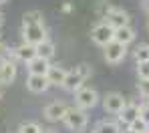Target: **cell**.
<instances>
[{
  "mask_svg": "<svg viewBox=\"0 0 149 133\" xmlns=\"http://www.w3.org/2000/svg\"><path fill=\"white\" fill-rule=\"evenodd\" d=\"M111 8H113V4H111L109 0H99V2H97V6H95V12H97V16H99L101 20H103Z\"/></svg>",
  "mask_w": 149,
  "mask_h": 133,
  "instance_id": "21",
  "label": "cell"
},
{
  "mask_svg": "<svg viewBox=\"0 0 149 133\" xmlns=\"http://www.w3.org/2000/svg\"><path fill=\"white\" fill-rule=\"evenodd\" d=\"M38 22H45L42 10H28V12H24L22 24H38Z\"/></svg>",
  "mask_w": 149,
  "mask_h": 133,
  "instance_id": "20",
  "label": "cell"
},
{
  "mask_svg": "<svg viewBox=\"0 0 149 133\" xmlns=\"http://www.w3.org/2000/svg\"><path fill=\"white\" fill-rule=\"evenodd\" d=\"M99 103H101V95L97 93V89H93V87H81L74 93V105L85 109V111L97 107Z\"/></svg>",
  "mask_w": 149,
  "mask_h": 133,
  "instance_id": "4",
  "label": "cell"
},
{
  "mask_svg": "<svg viewBox=\"0 0 149 133\" xmlns=\"http://www.w3.org/2000/svg\"><path fill=\"white\" fill-rule=\"evenodd\" d=\"M40 133H58V131H56V129H52V127H42Z\"/></svg>",
  "mask_w": 149,
  "mask_h": 133,
  "instance_id": "30",
  "label": "cell"
},
{
  "mask_svg": "<svg viewBox=\"0 0 149 133\" xmlns=\"http://www.w3.org/2000/svg\"><path fill=\"white\" fill-rule=\"evenodd\" d=\"M137 93L141 101H149V81H137Z\"/></svg>",
  "mask_w": 149,
  "mask_h": 133,
  "instance_id": "24",
  "label": "cell"
},
{
  "mask_svg": "<svg viewBox=\"0 0 149 133\" xmlns=\"http://www.w3.org/2000/svg\"><path fill=\"white\" fill-rule=\"evenodd\" d=\"M107 24H111L113 28H121V26H127V24H131V16H129V12L121 8V6H115L113 4V8L107 12V16L103 18Z\"/></svg>",
  "mask_w": 149,
  "mask_h": 133,
  "instance_id": "8",
  "label": "cell"
},
{
  "mask_svg": "<svg viewBox=\"0 0 149 133\" xmlns=\"http://www.w3.org/2000/svg\"><path fill=\"white\" fill-rule=\"evenodd\" d=\"M135 38H137V30L133 24H127V26H121V28H115V38L113 40H117V42H121V45H131V42H135Z\"/></svg>",
  "mask_w": 149,
  "mask_h": 133,
  "instance_id": "14",
  "label": "cell"
},
{
  "mask_svg": "<svg viewBox=\"0 0 149 133\" xmlns=\"http://www.w3.org/2000/svg\"><path fill=\"white\" fill-rule=\"evenodd\" d=\"M12 56L16 61H22V63H30L34 56H36V47L34 45H28V42H22L18 47L12 49Z\"/></svg>",
  "mask_w": 149,
  "mask_h": 133,
  "instance_id": "13",
  "label": "cell"
},
{
  "mask_svg": "<svg viewBox=\"0 0 149 133\" xmlns=\"http://www.w3.org/2000/svg\"><path fill=\"white\" fill-rule=\"evenodd\" d=\"M133 58H135V65L149 61V42H139L133 49Z\"/></svg>",
  "mask_w": 149,
  "mask_h": 133,
  "instance_id": "19",
  "label": "cell"
},
{
  "mask_svg": "<svg viewBox=\"0 0 149 133\" xmlns=\"http://www.w3.org/2000/svg\"><path fill=\"white\" fill-rule=\"evenodd\" d=\"M2 22H4V16H2V12H0V26H2Z\"/></svg>",
  "mask_w": 149,
  "mask_h": 133,
  "instance_id": "31",
  "label": "cell"
},
{
  "mask_svg": "<svg viewBox=\"0 0 149 133\" xmlns=\"http://www.w3.org/2000/svg\"><path fill=\"white\" fill-rule=\"evenodd\" d=\"M113 38H115V28L111 26V24H107L105 20H99L95 26L91 28V40L95 45H99V47L109 45Z\"/></svg>",
  "mask_w": 149,
  "mask_h": 133,
  "instance_id": "7",
  "label": "cell"
},
{
  "mask_svg": "<svg viewBox=\"0 0 149 133\" xmlns=\"http://www.w3.org/2000/svg\"><path fill=\"white\" fill-rule=\"evenodd\" d=\"M73 10H74V4H73V2H65V4L61 6V12H63V14H71Z\"/></svg>",
  "mask_w": 149,
  "mask_h": 133,
  "instance_id": "28",
  "label": "cell"
},
{
  "mask_svg": "<svg viewBox=\"0 0 149 133\" xmlns=\"http://www.w3.org/2000/svg\"><path fill=\"white\" fill-rule=\"evenodd\" d=\"M85 77L79 73V69L74 67L73 71H67V77H65V83H63V89L69 91V93H77L81 87H85Z\"/></svg>",
  "mask_w": 149,
  "mask_h": 133,
  "instance_id": "11",
  "label": "cell"
},
{
  "mask_svg": "<svg viewBox=\"0 0 149 133\" xmlns=\"http://www.w3.org/2000/svg\"><path fill=\"white\" fill-rule=\"evenodd\" d=\"M26 69H28V75H47L50 69V61L36 54L30 63H26Z\"/></svg>",
  "mask_w": 149,
  "mask_h": 133,
  "instance_id": "15",
  "label": "cell"
},
{
  "mask_svg": "<svg viewBox=\"0 0 149 133\" xmlns=\"http://www.w3.org/2000/svg\"><path fill=\"white\" fill-rule=\"evenodd\" d=\"M147 32H149V16H147Z\"/></svg>",
  "mask_w": 149,
  "mask_h": 133,
  "instance_id": "33",
  "label": "cell"
},
{
  "mask_svg": "<svg viewBox=\"0 0 149 133\" xmlns=\"http://www.w3.org/2000/svg\"><path fill=\"white\" fill-rule=\"evenodd\" d=\"M16 75H18V69H16L14 61H10V58L0 61V85H4V87L12 85L14 79H16Z\"/></svg>",
  "mask_w": 149,
  "mask_h": 133,
  "instance_id": "10",
  "label": "cell"
},
{
  "mask_svg": "<svg viewBox=\"0 0 149 133\" xmlns=\"http://www.w3.org/2000/svg\"><path fill=\"white\" fill-rule=\"evenodd\" d=\"M6 2H8V0H0V6H2V4H6Z\"/></svg>",
  "mask_w": 149,
  "mask_h": 133,
  "instance_id": "32",
  "label": "cell"
},
{
  "mask_svg": "<svg viewBox=\"0 0 149 133\" xmlns=\"http://www.w3.org/2000/svg\"><path fill=\"white\" fill-rule=\"evenodd\" d=\"M135 119H139V103H137V101L127 99L123 111H121L119 115H115V121H117V125H119V133L127 131V129H129V125H131Z\"/></svg>",
  "mask_w": 149,
  "mask_h": 133,
  "instance_id": "3",
  "label": "cell"
},
{
  "mask_svg": "<svg viewBox=\"0 0 149 133\" xmlns=\"http://www.w3.org/2000/svg\"><path fill=\"white\" fill-rule=\"evenodd\" d=\"M54 53H56V47H54V42H52L50 38L42 40L40 45H36V54L42 56V58H47V61H50V58L54 56Z\"/></svg>",
  "mask_w": 149,
  "mask_h": 133,
  "instance_id": "17",
  "label": "cell"
},
{
  "mask_svg": "<svg viewBox=\"0 0 149 133\" xmlns=\"http://www.w3.org/2000/svg\"><path fill=\"white\" fill-rule=\"evenodd\" d=\"M63 123L71 133H83L87 129V125H89V115H87L85 109H81L77 105L69 107L65 117H63Z\"/></svg>",
  "mask_w": 149,
  "mask_h": 133,
  "instance_id": "1",
  "label": "cell"
},
{
  "mask_svg": "<svg viewBox=\"0 0 149 133\" xmlns=\"http://www.w3.org/2000/svg\"><path fill=\"white\" fill-rule=\"evenodd\" d=\"M93 133H119V125L115 119H105V121H99L95 125Z\"/></svg>",
  "mask_w": 149,
  "mask_h": 133,
  "instance_id": "18",
  "label": "cell"
},
{
  "mask_svg": "<svg viewBox=\"0 0 149 133\" xmlns=\"http://www.w3.org/2000/svg\"><path fill=\"white\" fill-rule=\"evenodd\" d=\"M77 69H79V73H81V75H83V77H85L87 81L93 77V67H91L89 63H81V65H79Z\"/></svg>",
  "mask_w": 149,
  "mask_h": 133,
  "instance_id": "27",
  "label": "cell"
},
{
  "mask_svg": "<svg viewBox=\"0 0 149 133\" xmlns=\"http://www.w3.org/2000/svg\"><path fill=\"white\" fill-rule=\"evenodd\" d=\"M65 77H67V69L63 65H50L49 73H47V79H49L50 87H63Z\"/></svg>",
  "mask_w": 149,
  "mask_h": 133,
  "instance_id": "16",
  "label": "cell"
},
{
  "mask_svg": "<svg viewBox=\"0 0 149 133\" xmlns=\"http://www.w3.org/2000/svg\"><path fill=\"white\" fill-rule=\"evenodd\" d=\"M137 79L139 81H149V61L137 63Z\"/></svg>",
  "mask_w": 149,
  "mask_h": 133,
  "instance_id": "25",
  "label": "cell"
},
{
  "mask_svg": "<svg viewBox=\"0 0 149 133\" xmlns=\"http://www.w3.org/2000/svg\"><path fill=\"white\" fill-rule=\"evenodd\" d=\"M40 125L38 123H34V121H26V123H20V127H18V133H40Z\"/></svg>",
  "mask_w": 149,
  "mask_h": 133,
  "instance_id": "22",
  "label": "cell"
},
{
  "mask_svg": "<svg viewBox=\"0 0 149 133\" xmlns=\"http://www.w3.org/2000/svg\"><path fill=\"white\" fill-rule=\"evenodd\" d=\"M147 129H149V125L141 119V117H139V119H135V121L129 125V131H131V133H145Z\"/></svg>",
  "mask_w": 149,
  "mask_h": 133,
  "instance_id": "23",
  "label": "cell"
},
{
  "mask_svg": "<svg viewBox=\"0 0 149 133\" xmlns=\"http://www.w3.org/2000/svg\"><path fill=\"white\" fill-rule=\"evenodd\" d=\"M125 103H127V97H123L119 91H109L101 97V105H103V111L109 113V115H119L123 111Z\"/></svg>",
  "mask_w": 149,
  "mask_h": 133,
  "instance_id": "5",
  "label": "cell"
},
{
  "mask_svg": "<svg viewBox=\"0 0 149 133\" xmlns=\"http://www.w3.org/2000/svg\"><path fill=\"white\" fill-rule=\"evenodd\" d=\"M145 133H149V129H147V131H145Z\"/></svg>",
  "mask_w": 149,
  "mask_h": 133,
  "instance_id": "34",
  "label": "cell"
},
{
  "mask_svg": "<svg viewBox=\"0 0 149 133\" xmlns=\"http://www.w3.org/2000/svg\"><path fill=\"white\" fill-rule=\"evenodd\" d=\"M141 8H143V12L149 16V0H141Z\"/></svg>",
  "mask_w": 149,
  "mask_h": 133,
  "instance_id": "29",
  "label": "cell"
},
{
  "mask_svg": "<svg viewBox=\"0 0 149 133\" xmlns=\"http://www.w3.org/2000/svg\"><path fill=\"white\" fill-rule=\"evenodd\" d=\"M139 117L149 125V101H139Z\"/></svg>",
  "mask_w": 149,
  "mask_h": 133,
  "instance_id": "26",
  "label": "cell"
},
{
  "mask_svg": "<svg viewBox=\"0 0 149 133\" xmlns=\"http://www.w3.org/2000/svg\"><path fill=\"white\" fill-rule=\"evenodd\" d=\"M67 109H69V107L65 105L63 101H52V103H49V105L45 107L42 115H45V119H47L49 123H58V121H63Z\"/></svg>",
  "mask_w": 149,
  "mask_h": 133,
  "instance_id": "9",
  "label": "cell"
},
{
  "mask_svg": "<svg viewBox=\"0 0 149 133\" xmlns=\"http://www.w3.org/2000/svg\"><path fill=\"white\" fill-rule=\"evenodd\" d=\"M49 38V32L45 22H38V24H22V42L28 45H40L42 40Z\"/></svg>",
  "mask_w": 149,
  "mask_h": 133,
  "instance_id": "6",
  "label": "cell"
},
{
  "mask_svg": "<svg viewBox=\"0 0 149 133\" xmlns=\"http://www.w3.org/2000/svg\"><path fill=\"white\" fill-rule=\"evenodd\" d=\"M127 53H129V47L127 45H121L117 40H111L109 45L103 47V58L107 65H119L127 58Z\"/></svg>",
  "mask_w": 149,
  "mask_h": 133,
  "instance_id": "2",
  "label": "cell"
},
{
  "mask_svg": "<svg viewBox=\"0 0 149 133\" xmlns=\"http://www.w3.org/2000/svg\"><path fill=\"white\" fill-rule=\"evenodd\" d=\"M50 83L47 79V75H28L26 77V89L30 91V93H36V95H40V93H45V91H49Z\"/></svg>",
  "mask_w": 149,
  "mask_h": 133,
  "instance_id": "12",
  "label": "cell"
},
{
  "mask_svg": "<svg viewBox=\"0 0 149 133\" xmlns=\"http://www.w3.org/2000/svg\"><path fill=\"white\" fill-rule=\"evenodd\" d=\"M0 97H2V95H0Z\"/></svg>",
  "mask_w": 149,
  "mask_h": 133,
  "instance_id": "35",
  "label": "cell"
}]
</instances>
